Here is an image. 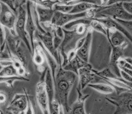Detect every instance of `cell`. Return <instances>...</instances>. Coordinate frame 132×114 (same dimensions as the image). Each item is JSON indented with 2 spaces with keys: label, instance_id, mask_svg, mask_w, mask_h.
<instances>
[{
  "label": "cell",
  "instance_id": "e0dca14e",
  "mask_svg": "<svg viewBox=\"0 0 132 114\" xmlns=\"http://www.w3.org/2000/svg\"><path fill=\"white\" fill-rule=\"evenodd\" d=\"M45 88L49 99V106L55 99L54 81L49 68L46 69L44 79Z\"/></svg>",
  "mask_w": 132,
  "mask_h": 114
},
{
  "label": "cell",
  "instance_id": "d6986e66",
  "mask_svg": "<svg viewBox=\"0 0 132 114\" xmlns=\"http://www.w3.org/2000/svg\"><path fill=\"white\" fill-rule=\"evenodd\" d=\"M101 7L94 4L88 1H80L78 3L74 5L70 12V14H79L86 12L92 9H96Z\"/></svg>",
  "mask_w": 132,
  "mask_h": 114
},
{
  "label": "cell",
  "instance_id": "d4e9b609",
  "mask_svg": "<svg viewBox=\"0 0 132 114\" xmlns=\"http://www.w3.org/2000/svg\"><path fill=\"white\" fill-rule=\"evenodd\" d=\"M73 6H68L63 3L61 1H59V2L56 4L53 8V9L55 12H59L62 13H69L72 11Z\"/></svg>",
  "mask_w": 132,
  "mask_h": 114
},
{
  "label": "cell",
  "instance_id": "2e32d148",
  "mask_svg": "<svg viewBox=\"0 0 132 114\" xmlns=\"http://www.w3.org/2000/svg\"><path fill=\"white\" fill-rule=\"evenodd\" d=\"M38 44L40 50L41 51L42 54H43V55L45 56V58L47 61V62H48V64L49 66V69L51 71L52 76H53V78L54 81L56 73L57 72V70L59 67V66H58L59 63L57 62L56 61L55 59L54 58V56L45 48L40 41L38 42Z\"/></svg>",
  "mask_w": 132,
  "mask_h": 114
},
{
  "label": "cell",
  "instance_id": "74e56055",
  "mask_svg": "<svg viewBox=\"0 0 132 114\" xmlns=\"http://www.w3.org/2000/svg\"><path fill=\"white\" fill-rule=\"evenodd\" d=\"M5 101V96L3 94H0V102H3Z\"/></svg>",
  "mask_w": 132,
  "mask_h": 114
},
{
  "label": "cell",
  "instance_id": "9a60e30c",
  "mask_svg": "<svg viewBox=\"0 0 132 114\" xmlns=\"http://www.w3.org/2000/svg\"><path fill=\"white\" fill-rule=\"evenodd\" d=\"M107 38L113 46H121L127 43L128 40L121 32L113 28L107 29Z\"/></svg>",
  "mask_w": 132,
  "mask_h": 114
},
{
  "label": "cell",
  "instance_id": "4fadbf2b",
  "mask_svg": "<svg viewBox=\"0 0 132 114\" xmlns=\"http://www.w3.org/2000/svg\"><path fill=\"white\" fill-rule=\"evenodd\" d=\"M78 93L77 98L70 106L69 111L65 114H87L85 109V103L89 97V94H83L78 88H77Z\"/></svg>",
  "mask_w": 132,
  "mask_h": 114
},
{
  "label": "cell",
  "instance_id": "836d02e7",
  "mask_svg": "<svg viewBox=\"0 0 132 114\" xmlns=\"http://www.w3.org/2000/svg\"><path fill=\"white\" fill-rule=\"evenodd\" d=\"M85 40V36L84 37H82L81 38H80L79 39H78L77 40V42H76V43H75V45L74 49L76 51L77 50L79 49L82 46V45H83Z\"/></svg>",
  "mask_w": 132,
  "mask_h": 114
},
{
  "label": "cell",
  "instance_id": "5b68a950",
  "mask_svg": "<svg viewBox=\"0 0 132 114\" xmlns=\"http://www.w3.org/2000/svg\"><path fill=\"white\" fill-rule=\"evenodd\" d=\"M16 14L14 12L7 4L0 1V23L10 31L15 30Z\"/></svg>",
  "mask_w": 132,
  "mask_h": 114
},
{
  "label": "cell",
  "instance_id": "5bb4252c",
  "mask_svg": "<svg viewBox=\"0 0 132 114\" xmlns=\"http://www.w3.org/2000/svg\"><path fill=\"white\" fill-rule=\"evenodd\" d=\"M27 105V96L23 94H18L15 97L14 99L8 107V109L14 114L22 113L25 110Z\"/></svg>",
  "mask_w": 132,
  "mask_h": 114
},
{
  "label": "cell",
  "instance_id": "4dcf8cb0",
  "mask_svg": "<svg viewBox=\"0 0 132 114\" xmlns=\"http://www.w3.org/2000/svg\"><path fill=\"white\" fill-rule=\"evenodd\" d=\"M122 6L127 13L132 15V1H123Z\"/></svg>",
  "mask_w": 132,
  "mask_h": 114
},
{
  "label": "cell",
  "instance_id": "52a82bcc",
  "mask_svg": "<svg viewBox=\"0 0 132 114\" xmlns=\"http://www.w3.org/2000/svg\"><path fill=\"white\" fill-rule=\"evenodd\" d=\"M36 99L40 110L43 114H49V99L44 84V79L38 83L36 88Z\"/></svg>",
  "mask_w": 132,
  "mask_h": 114
},
{
  "label": "cell",
  "instance_id": "30bf717a",
  "mask_svg": "<svg viewBox=\"0 0 132 114\" xmlns=\"http://www.w3.org/2000/svg\"><path fill=\"white\" fill-rule=\"evenodd\" d=\"M93 31L91 28L88 27L86 31L87 34L85 36V40L80 48L76 51L77 56L87 63L89 62V54L92 47Z\"/></svg>",
  "mask_w": 132,
  "mask_h": 114
},
{
  "label": "cell",
  "instance_id": "cb8c5ba5",
  "mask_svg": "<svg viewBox=\"0 0 132 114\" xmlns=\"http://www.w3.org/2000/svg\"><path fill=\"white\" fill-rule=\"evenodd\" d=\"M88 27L91 28L93 30H95L98 33L107 36V30L104 25L97 20L95 18H92L90 25Z\"/></svg>",
  "mask_w": 132,
  "mask_h": 114
},
{
  "label": "cell",
  "instance_id": "7a4b0ae2",
  "mask_svg": "<svg viewBox=\"0 0 132 114\" xmlns=\"http://www.w3.org/2000/svg\"><path fill=\"white\" fill-rule=\"evenodd\" d=\"M106 100L114 105V114H132V92L126 91L114 97H106Z\"/></svg>",
  "mask_w": 132,
  "mask_h": 114
},
{
  "label": "cell",
  "instance_id": "e575fe53",
  "mask_svg": "<svg viewBox=\"0 0 132 114\" xmlns=\"http://www.w3.org/2000/svg\"><path fill=\"white\" fill-rule=\"evenodd\" d=\"M27 97V105L25 110V114H34V110L31 105V103L29 100V98Z\"/></svg>",
  "mask_w": 132,
  "mask_h": 114
},
{
  "label": "cell",
  "instance_id": "d6a6232c",
  "mask_svg": "<svg viewBox=\"0 0 132 114\" xmlns=\"http://www.w3.org/2000/svg\"><path fill=\"white\" fill-rule=\"evenodd\" d=\"M55 34L61 39H63L64 38V32L62 27L56 26V29L54 31Z\"/></svg>",
  "mask_w": 132,
  "mask_h": 114
},
{
  "label": "cell",
  "instance_id": "83f0119b",
  "mask_svg": "<svg viewBox=\"0 0 132 114\" xmlns=\"http://www.w3.org/2000/svg\"><path fill=\"white\" fill-rule=\"evenodd\" d=\"M120 24L123 26L132 35V20H121L119 19H114Z\"/></svg>",
  "mask_w": 132,
  "mask_h": 114
},
{
  "label": "cell",
  "instance_id": "4316f807",
  "mask_svg": "<svg viewBox=\"0 0 132 114\" xmlns=\"http://www.w3.org/2000/svg\"><path fill=\"white\" fill-rule=\"evenodd\" d=\"M34 2L44 8L53 9L55 4L59 3V1H35Z\"/></svg>",
  "mask_w": 132,
  "mask_h": 114
},
{
  "label": "cell",
  "instance_id": "9c48e42d",
  "mask_svg": "<svg viewBox=\"0 0 132 114\" xmlns=\"http://www.w3.org/2000/svg\"><path fill=\"white\" fill-rule=\"evenodd\" d=\"M78 77L79 78V85L77 88L82 91L89 84L92 83V81L95 79L96 75L93 72L92 66L88 63L79 70Z\"/></svg>",
  "mask_w": 132,
  "mask_h": 114
},
{
  "label": "cell",
  "instance_id": "ffe728a7",
  "mask_svg": "<svg viewBox=\"0 0 132 114\" xmlns=\"http://www.w3.org/2000/svg\"><path fill=\"white\" fill-rule=\"evenodd\" d=\"M87 64L88 63H85L80 59H79L77 56H76L74 59H73L71 61L69 62L67 65L62 68L65 70L73 72L78 75L79 70Z\"/></svg>",
  "mask_w": 132,
  "mask_h": 114
},
{
  "label": "cell",
  "instance_id": "7c38bea8",
  "mask_svg": "<svg viewBox=\"0 0 132 114\" xmlns=\"http://www.w3.org/2000/svg\"><path fill=\"white\" fill-rule=\"evenodd\" d=\"M95 19L99 22H100L101 23H102L104 26L106 28V30L109 29V28H113L121 32L122 34H123L125 36V37L127 39V40L129 41L132 44V35L123 26L120 24V23L119 22H117L115 20L113 19L112 18H111Z\"/></svg>",
  "mask_w": 132,
  "mask_h": 114
},
{
  "label": "cell",
  "instance_id": "ac0fdd59",
  "mask_svg": "<svg viewBox=\"0 0 132 114\" xmlns=\"http://www.w3.org/2000/svg\"><path fill=\"white\" fill-rule=\"evenodd\" d=\"M36 9L40 23L51 22L55 12L53 9L45 8L36 4Z\"/></svg>",
  "mask_w": 132,
  "mask_h": 114
},
{
  "label": "cell",
  "instance_id": "8d00e7d4",
  "mask_svg": "<svg viewBox=\"0 0 132 114\" xmlns=\"http://www.w3.org/2000/svg\"><path fill=\"white\" fill-rule=\"evenodd\" d=\"M126 62H127L128 63H129L132 66V58H124Z\"/></svg>",
  "mask_w": 132,
  "mask_h": 114
},
{
  "label": "cell",
  "instance_id": "8fae6325",
  "mask_svg": "<svg viewBox=\"0 0 132 114\" xmlns=\"http://www.w3.org/2000/svg\"><path fill=\"white\" fill-rule=\"evenodd\" d=\"M37 36L42 44L54 56V58L57 62L58 63H60L61 56L59 53L58 50H56L54 49L53 35L50 32L46 31V34H41L40 33H38Z\"/></svg>",
  "mask_w": 132,
  "mask_h": 114
},
{
  "label": "cell",
  "instance_id": "d590c367",
  "mask_svg": "<svg viewBox=\"0 0 132 114\" xmlns=\"http://www.w3.org/2000/svg\"><path fill=\"white\" fill-rule=\"evenodd\" d=\"M16 70L18 75H23L25 73V70L24 69V67H22V66L19 69H16Z\"/></svg>",
  "mask_w": 132,
  "mask_h": 114
},
{
  "label": "cell",
  "instance_id": "ba28073f",
  "mask_svg": "<svg viewBox=\"0 0 132 114\" xmlns=\"http://www.w3.org/2000/svg\"><path fill=\"white\" fill-rule=\"evenodd\" d=\"M26 20L25 25V31L29 39L30 40V44L34 55L35 47V41H34V35L36 31V25L33 19L32 10H31V1H26Z\"/></svg>",
  "mask_w": 132,
  "mask_h": 114
},
{
  "label": "cell",
  "instance_id": "44dd1931",
  "mask_svg": "<svg viewBox=\"0 0 132 114\" xmlns=\"http://www.w3.org/2000/svg\"><path fill=\"white\" fill-rule=\"evenodd\" d=\"M87 86L104 94H110L115 92L114 87L108 84L91 83Z\"/></svg>",
  "mask_w": 132,
  "mask_h": 114
},
{
  "label": "cell",
  "instance_id": "1f68e13d",
  "mask_svg": "<svg viewBox=\"0 0 132 114\" xmlns=\"http://www.w3.org/2000/svg\"><path fill=\"white\" fill-rule=\"evenodd\" d=\"M120 74H121V77L122 79H123L124 80L126 81L127 82L132 83V77H130L128 74H127V73H126L122 70H121Z\"/></svg>",
  "mask_w": 132,
  "mask_h": 114
},
{
  "label": "cell",
  "instance_id": "277c9868",
  "mask_svg": "<svg viewBox=\"0 0 132 114\" xmlns=\"http://www.w3.org/2000/svg\"><path fill=\"white\" fill-rule=\"evenodd\" d=\"M83 18H94L95 13L93 10L79 14H65L59 12H55L51 23L55 26L63 27L70 22Z\"/></svg>",
  "mask_w": 132,
  "mask_h": 114
},
{
  "label": "cell",
  "instance_id": "6da1fadb",
  "mask_svg": "<svg viewBox=\"0 0 132 114\" xmlns=\"http://www.w3.org/2000/svg\"><path fill=\"white\" fill-rule=\"evenodd\" d=\"M59 64L54 80L55 99L63 108L65 114L69 110V94L78 75L73 72L64 70L61 62Z\"/></svg>",
  "mask_w": 132,
  "mask_h": 114
},
{
  "label": "cell",
  "instance_id": "603a6c76",
  "mask_svg": "<svg viewBox=\"0 0 132 114\" xmlns=\"http://www.w3.org/2000/svg\"><path fill=\"white\" fill-rule=\"evenodd\" d=\"M17 70L13 64L3 67L0 70V77H9L17 76Z\"/></svg>",
  "mask_w": 132,
  "mask_h": 114
},
{
  "label": "cell",
  "instance_id": "f546056e",
  "mask_svg": "<svg viewBox=\"0 0 132 114\" xmlns=\"http://www.w3.org/2000/svg\"><path fill=\"white\" fill-rule=\"evenodd\" d=\"M87 26L80 24V25H78L76 27H75L74 29H75V32H76L77 35H81L84 34L85 32H86L87 30Z\"/></svg>",
  "mask_w": 132,
  "mask_h": 114
},
{
  "label": "cell",
  "instance_id": "f35d334b",
  "mask_svg": "<svg viewBox=\"0 0 132 114\" xmlns=\"http://www.w3.org/2000/svg\"><path fill=\"white\" fill-rule=\"evenodd\" d=\"M3 68L2 66L1 65V59H0V70H1L2 69V68Z\"/></svg>",
  "mask_w": 132,
  "mask_h": 114
},
{
  "label": "cell",
  "instance_id": "484cf974",
  "mask_svg": "<svg viewBox=\"0 0 132 114\" xmlns=\"http://www.w3.org/2000/svg\"><path fill=\"white\" fill-rule=\"evenodd\" d=\"M34 62L36 64L40 66L44 63V55L41 51L38 49H35L34 53Z\"/></svg>",
  "mask_w": 132,
  "mask_h": 114
},
{
  "label": "cell",
  "instance_id": "8992f818",
  "mask_svg": "<svg viewBox=\"0 0 132 114\" xmlns=\"http://www.w3.org/2000/svg\"><path fill=\"white\" fill-rule=\"evenodd\" d=\"M128 43L125 44L121 46H111V53L109 61V68L117 78H121L120 74V69L118 66V61L121 59L123 58L124 51L128 46Z\"/></svg>",
  "mask_w": 132,
  "mask_h": 114
},
{
  "label": "cell",
  "instance_id": "7402d4cb",
  "mask_svg": "<svg viewBox=\"0 0 132 114\" xmlns=\"http://www.w3.org/2000/svg\"><path fill=\"white\" fill-rule=\"evenodd\" d=\"M93 72L95 74L96 76L100 77V78H106V79H116L117 78L116 76L112 73L109 67H106L104 68L102 70H96L93 69Z\"/></svg>",
  "mask_w": 132,
  "mask_h": 114
},
{
  "label": "cell",
  "instance_id": "3957f363",
  "mask_svg": "<svg viewBox=\"0 0 132 114\" xmlns=\"http://www.w3.org/2000/svg\"><path fill=\"white\" fill-rule=\"evenodd\" d=\"M25 1H21V3L18 7L16 14V20L15 25V31L17 35L24 42L28 49L33 55V52L31 48L29 37L25 31V25L26 20V7L24 6Z\"/></svg>",
  "mask_w": 132,
  "mask_h": 114
},
{
  "label": "cell",
  "instance_id": "f1b7e54d",
  "mask_svg": "<svg viewBox=\"0 0 132 114\" xmlns=\"http://www.w3.org/2000/svg\"><path fill=\"white\" fill-rule=\"evenodd\" d=\"M54 31L53 32V33H52V35H53V44H54V49L56 50H58V49L59 48V47L60 46L61 43H62L63 39L60 38V37H59L57 35H56L55 34Z\"/></svg>",
  "mask_w": 132,
  "mask_h": 114
}]
</instances>
